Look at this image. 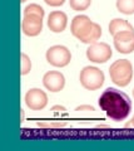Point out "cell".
<instances>
[{
    "mask_svg": "<svg viewBox=\"0 0 134 151\" xmlns=\"http://www.w3.org/2000/svg\"><path fill=\"white\" fill-rule=\"evenodd\" d=\"M98 103L101 111L115 122L124 121L132 110V101L128 94L110 87L100 94Z\"/></svg>",
    "mask_w": 134,
    "mask_h": 151,
    "instance_id": "obj_1",
    "label": "cell"
},
{
    "mask_svg": "<svg viewBox=\"0 0 134 151\" xmlns=\"http://www.w3.org/2000/svg\"><path fill=\"white\" fill-rule=\"evenodd\" d=\"M72 34L82 43L93 44L101 37V28L99 24L91 22L86 15H77L73 18L70 25Z\"/></svg>",
    "mask_w": 134,
    "mask_h": 151,
    "instance_id": "obj_2",
    "label": "cell"
},
{
    "mask_svg": "<svg viewBox=\"0 0 134 151\" xmlns=\"http://www.w3.org/2000/svg\"><path fill=\"white\" fill-rule=\"evenodd\" d=\"M110 79L119 87H125L133 78V65L128 59H118L109 68Z\"/></svg>",
    "mask_w": 134,
    "mask_h": 151,
    "instance_id": "obj_3",
    "label": "cell"
},
{
    "mask_svg": "<svg viewBox=\"0 0 134 151\" xmlns=\"http://www.w3.org/2000/svg\"><path fill=\"white\" fill-rule=\"evenodd\" d=\"M80 84L88 91L99 89L104 83V73L99 68L88 65L80 70L79 74Z\"/></svg>",
    "mask_w": 134,
    "mask_h": 151,
    "instance_id": "obj_4",
    "label": "cell"
},
{
    "mask_svg": "<svg viewBox=\"0 0 134 151\" xmlns=\"http://www.w3.org/2000/svg\"><path fill=\"white\" fill-rule=\"evenodd\" d=\"M47 60L49 64L58 68H63L68 65L72 60V53L64 45H53L47 50Z\"/></svg>",
    "mask_w": 134,
    "mask_h": 151,
    "instance_id": "obj_5",
    "label": "cell"
},
{
    "mask_svg": "<svg viewBox=\"0 0 134 151\" xmlns=\"http://www.w3.org/2000/svg\"><path fill=\"white\" fill-rule=\"evenodd\" d=\"M113 55L110 45L104 42H95L86 49V58L93 63H105Z\"/></svg>",
    "mask_w": 134,
    "mask_h": 151,
    "instance_id": "obj_6",
    "label": "cell"
},
{
    "mask_svg": "<svg viewBox=\"0 0 134 151\" xmlns=\"http://www.w3.org/2000/svg\"><path fill=\"white\" fill-rule=\"evenodd\" d=\"M43 18L38 14H26L23 17L21 29L28 37H36L43 30Z\"/></svg>",
    "mask_w": 134,
    "mask_h": 151,
    "instance_id": "obj_7",
    "label": "cell"
},
{
    "mask_svg": "<svg viewBox=\"0 0 134 151\" xmlns=\"http://www.w3.org/2000/svg\"><path fill=\"white\" fill-rule=\"evenodd\" d=\"M26 106L33 111H40L48 105V96L39 88H30L25 94Z\"/></svg>",
    "mask_w": 134,
    "mask_h": 151,
    "instance_id": "obj_8",
    "label": "cell"
},
{
    "mask_svg": "<svg viewBox=\"0 0 134 151\" xmlns=\"http://www.w3.org/2000/svg\"><path fill=\"white\" fill-rule=\"evenodd\" d=\"M114 47L119 53L130 54L134 52V32H121L114 37Z\"/></svg>",
    "mask_w": 134,
    "mask_h": 151,
    "instance_id": "obj_9",
    "label": "cell"
},
{
    "mask_svg": "<svg viewBox=\"0 0 134 151\" xmlns=\"http://www.w3.org/2000/svg\"><path fill=\"white\" fill-rule=\"evenodd\" d=\"M43 84L50 92H60L65 86V78L58 70H49L44 74Z\"/></svg>",
    "mask_w": 134,
    "mask_h": 151,
    "instance_id": "obj_10",
    "label": "cell"
},
{
    "mask_svg": "<svg viewBox=\"0 0 134 151\" xmlns=\"http://www.w3.org/2000/svg\"><path fill=\"white\" fill-rule=\"evenodd\" d=\"M68 25V17L64 12L55 10L52 12L48 17V28L53 33H62L65 30Z\"/></svg>",
    "mask_w": 134,
    "mask_h": 151,
    "instance_id": "obj_11",
    "label": "cell"
},
{
    "mask_svg": "<svg viewBox=\"0 0 134 151\" xmlns=\"http://www.w3.org/2000/svg\"><path fill=\"white\" fill-rule=\"evenodd\" d=\"M134 32V28L130 23H128L127 20L124 19H119V18H115L113 20H110L109 23V34L110 35H115L121 32Z\"/></svg>",
    "mask_w": 134,
    "mask_h": 151,
    "instance_id": "obj_12",
    "label": "cell"
},
{
    "mask_svg": "<svg viewBox=\"0 0 134 151\" xmlns=\"http://www.w3.org/2000/svg\"><path fill=\"white\" fill-rule=\"evenodd\" d=\"M117 9L125 15L134 14V0H117Z\"/></svg>",
    "mask_w": 134,
    "mask_h": 151,
    "instance_id": "obj_13",
    "label": "cell"
},
{
    "mask_svg": "<svg viewBox=\"0 0 134 151\" xmlns=\"http://www.w3.org/2000/svg\"><path fill=\"white\" fill-rule=\"evenodd\" d=\"M90 4H91V0H69V5L75 12L86 10L90 6Z\"/></svg>",
    "mask_w": 134,
    "mask_h": 151,
    "instance_id": "obj_14",
    "label": "cell"
},
{
    "mask_svg": "<svg viewBox=\"0 0 134 151\" xmlns=\"http://www.w3.org/2000/svg\"><path fill=\"white\" fill-rule=\"evenodd\" d=\"M23 14H24V15H26V14H38V15L44 17L45 12L40 5H38V4H30V5H28L24 9V13Z\"/></svg>",
    "mask_w": 134,
    "mask_h": 151,
    "instance_id": "obj_15",
    "label": "cell"
},
{
    "mask_svg": "<svg viewBox=\"0 0 134 151\" xmlns=\"http://www.w3.org/2000/svg\"><path fill=\"white\" fill-rule=\"evenodd\" d=\"M31 70V60L28 54L21 53V74L25 76Z\"/></svg>",
    "mask_w": 134,
    "mask_h": 151,
    "instance_id": "obj_16",
    "label": "cell"
},
{
    "mask_svg": "<svg viewBox=\"0 0 134 151\" xmlns=\"http://www.w3.org/2000/svg\"><path fill=\"white\" fill-rule=\"evenodd\" d=\"M75 112L77 115H80V116H90V115H94L95 112V108L93 106H89V105H83L75 108Z\"/></svg>",
    "mask_w": 134,
    "mask_h": 151,
    "instance_id": "obj_17",
    "label": "cell"
},
{
    "mask_svg": "<svg viewBox=\"0 0 134 151\" xmlns=\"http://www.w3.org/2000/svg\"><path fill=\"white\" fill-rule=\"evenodd\" d=\"M39 127H45V129H60V127H65V122H39Z\"/></svg>",
    "mask_w": 134,
    "mask_h": 151,
    "instance_id": "obj_18",
    "label": "cell"
},
{
    "mask_svg": "<svg viewBox=\"0 0 134 151\" xmlns=\"http://www.w3.org/2000/svg\"><path fill=\"white\" fill-rule=\"evenodd\" d=\"M52 111L55 116H58V115H64V116H67L68 115V112L65 110V107H63V106H54L52 107Z\"/></svg>",
    "mask_w": 134,
    "mask_h": 151,
    "instance_id": "obj_19",
    "label": "cell"
},
{
    "mask_svg": "<svg viewBox=\"0 0 134 151\" xmlns=\"http://www.w3.org/2000/svg\"><path fill=\"white\" fill-rule=\"evenodd\" d=\"M49 6H60L65 3V0H44Z\"/></svg>",
    "mask_w": 134,
    "mask_h": 151,
    "instance_id": "obj_20",
    "label": "cell"
},
{
    "mask_svg": "<svg viewBox=\"0 0 134 151\" xmlns=\"http://www.w3.org/2000/svg\"><path fill=\"white\" fill-rule=\"evenodd\" d=\"M125 127H132V129H134V116H133V119L130 120V122H128V124L125 125Z\"/></svg>",
    "mask_w": 134,
    "mask_h": 151,
    "instance_id": "obj_21",
    "label": "cell"
},
{
    "mask_svg": "<svg viewBox=\"0 0 134 151\" xmlns=\"http://www.w3.org/2000/svg\"><path fill=\"white\" fill-rule=\"evenodd\" d=\"M20 1H21V3H25V1H26V0H20Z\"/></svg>",
    "mask_w": 134,
    "mask_h": 151,
    "instance_id": "obj_22",
    "label": "cell"
},
{
    "mask_svg": "<svg viewBox=\"0 0 134 151\" xmlns=\"http://www.w3.org/2000/svg\"><path fill=\"white\" fill-rule=\"evenodd\" d=\"M133 97H134V89H133Z\"/></svg>",
    "mask_w": 134,
    "mask_h": 151,
    "instance_id": "obj_23",
    "label": "cell"
}]
</instances>
